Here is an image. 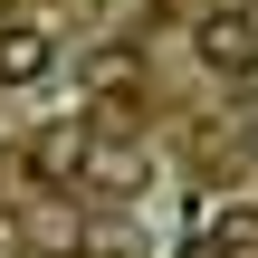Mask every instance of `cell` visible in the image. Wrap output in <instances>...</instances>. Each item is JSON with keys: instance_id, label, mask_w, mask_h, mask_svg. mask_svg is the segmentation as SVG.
I'll return each mask as SVG.
<instances>
[{"instance_id": "3957f363", "label": "cell", "mask_w": 258, "mask_h": 258, "mask_svg": "<svg viewBox=\"0 0 258 258\" xmlns=\"http://www.w3.org/2000/svg\"><path fill=\"white\" fill-rule=\"evenodd\" d=\"M86 153H96V144H86V124H48V134L29 144V172H38V182H77V172H86Z\"/></svg>"}, {"instance_id": "5b68a950", "label": "cell", "mask_w": 258, "mask_h": 258, "mask_svg": "<svg viewBox=\"0 0 258 258\" xmlns=\"http://www.w3.org/2000/svg\"><path fill=\"white\" fill-rule=\"evenodd\" d=\"M249 144H258V105H249Z\"/></svg>"}, {"instance_id": "6da1fadb", "label": "cell", "mask_w": 258, "mask_h": 258, "mask_svg": "<svg viewBox=\"0 0 258 258\" xmlns=\"http://www.w3.org/2000/svg\"><path fill=\"white\" fill-rule=\"evenodd\" d=\"M201 67H220V77H249L258 67V19L249 10H211L201 19Z\"/></svg>"}, {"instance_id": "7a4b0ae2", "label": "cell", "mask_w": 258, "mask_h": 258, "mask_svg": "<svg viewBox=\"0 0 258 258\" xmlns=\"http://www.w3.org/2000/svg\"><path fill=\"white\" fill-rule=\"evenodd\" d=\"M48 57H57V48H48L38 19H0V86H38Z\"/></svg>"}, {"instance_id": "277c9868", "label": "cell", "mask_w": 258, "mask_h": 258, "mask_svg": "<svg viewBox=\"0 0 258 258\" xmlns=\"http://www.w3.org/2000/svg\"><path fill=\"white\" fill-rule=\"evenodd\" d=\"M201 258H258V211H211L201 220Z\"/></svg>"}]
</instances>
